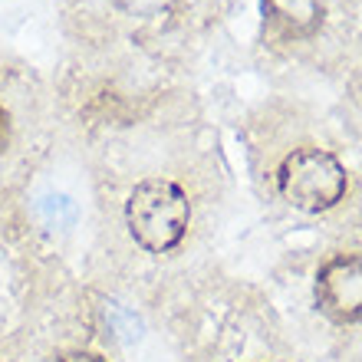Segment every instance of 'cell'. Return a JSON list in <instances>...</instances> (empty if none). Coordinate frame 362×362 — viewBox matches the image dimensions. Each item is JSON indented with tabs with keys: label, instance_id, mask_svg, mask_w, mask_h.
<instances>
[{
	"label": "cell",
	"instance_id": "cell-2",
	"mask_svg": "<svg viewBox=\"0 0 362 362\" xmlns=\"http://www.w3.org/2000/svg\"><path fill=\"white\" fill-rule=\"evenodd\" d=\"M276 188L286 204H293L296 211L320 214L343 201L346 188H349V175L333 152H326L320 145H303L280 162Z\"/></svg>",
	"mask_w": 362,
	"mask_h": 362
},
{
	"label": "cell",
	"instance_id": "cell-6",
	"mask_svg": "<svg viewBox=\"0 0 362 362\" xmlns=\"http://www.w3.org/2000/svg\"><path fill=\"white\" fill-rule=\"evenodd\" d=\"M7 139H10V115H7V109L0 105V152L7 148Z\"/></svg>",
	"mask_w": 362,
	"mask_h": 362
},
{
	"label": "cell",
	"instance_id": "cell-5",
	"mask_svg": "<svg viewBox=\"0 0 362 362\" xmlns=\"http://www.w3.org/2000/svg\"><path fill=\"white\" fill-rule=\"evenodd\" d=\"M57 362H105L99 353H86V349H69V353H63Z\"/></svg>",
	"mask_w": 362,
	"mask_h": 362
},
{
	"label": "cell",
	"instance_id": "cell-4",
	"mask_svg": "<svg viewBox=\"0 0 362 362\" xmlns=\"http://www.w3.org/2000/svg\"><path fill=\"white\" fill-rule=\"evenodd\" d=\"M260 7L284 37H310L323 23V0H260Z\"/></svg>",
	"mask_w": 362,
	"mask_h": 362
},
{
	"label": "cell",
	"instance_id": "cell-3",
	"mask_svg": "<svg viewBox=\"0 0 362 362\" xmlns=\"http://www.w3.org/2000/svg\"><path fill=\"white\" fill-rule=\"evenodd\" d=\"M316 310L339 326L362 320V257L336 254L316 270Z\"/></svg>",
	"mask_w": 362,
	"mask_h": 362
},
{
	"label": "cell",
	"instance_id": "cell-1",
	"mask_svg": "<svg viewBox=\"0 0 362 362\" xmlns=\"http://www.w3.org/2000/svg\"><path fill=\"white\" fill-rule=\"evenodd\" d=\"M191 224V201L168 178L139 181L125 201V228L148 254H168L185 240Z\"/></svg>",
	"mask_w": 362,
	"mask_h": 362
}]
</instances>
